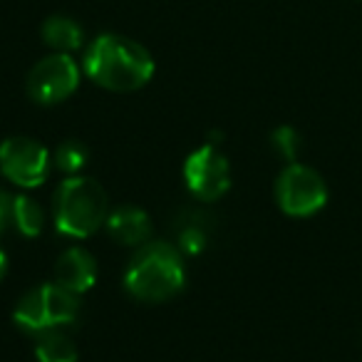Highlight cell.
I'll use <instances>...</instances> for the list:
<instances>
[{
  "mask_svg": "<svg viewBox=\"0 0 362 362\" xmlns=\"http://www.w3.org/2000/svg\"><path fill=\"white\" fill-rule=\"evenodd\" d=\"M87 77L112 92L141 90L154 77V57L144 45L129 37L105 33L85 52Z\"/></svg>",
  "mask_w": 362,
  "mask_h": 362,
  "instance_id": "obj_1",
  "label": "cell"
},
{
  "mask_svg": "<svg viewBox=\"0 0 362 362\" xmlns=\"http://www.w3.org/2000/svg\"><path fill=\"white\" fill-rule=\"evenodd\" d=\"M187 286L184 253L169 241H146L124 271V291L141 303H164Z\"/></svg>",
  "mask_w": 362,
  "mask_h": 362,
  "instance_id": "obj_2",
  "label": "cell"
},
{
  "mask_svg": "<svg viewBox=\"0 0 362 362\" xmlns=\"http://www.w3.org/2000/svg\"><path fill=\"white\" fill-rule=\"evenodd\" d=\"M110 202L100 181L90 176H67L55 192V228L67 238H90L105 226Z\"/></svg>",
  "mask_w": 362,
  "mask_h": 362,
  "instance_id": "obj_3",
  "label": "cell"
},
{
  "mask_svg": "<svg viewBox=\"0 0 362 362\" xmlns=\"http://www.w3.org/2000/svg\"><path fill=\"white\" fill-rule=\"evenodd\" d=\"M80 315V296L60 283H42L25 293L13 310V322L21 330L42 335L72 325Z\"/></svg>",
  "mask_w": 362,
  "mask_h": 362,
  "instance_id": "obj_4",
  "label": "cell"
},
{
  "mask_svg": "<svg viewBox=\"0 0 362 362\" xmlns=\"http://www.w3.org/2000/svg\"><path fill=\"white\" fill-rule=\"evenodd\" d=\"M276 202L288 216H313L327 204L325 179L310 166L291 161L276 179Z\"/></svg>",
  "mask_w": 362,
  "mask_h": 362,
  "instance_id": "obj_5",
  "label": "cell"
},
{
  "mask_svg": "<svg viewBox=\"0 0 362 362\" xmlns=\"http://www.w3.org/2000/svg\"><path fill=\"white\" fill-rule=\"evenodd\" d=\"M80 87V67L67 52H52L30 70L25 82L28 97L37 105H60Z\"/></svg>",
  "mask_w": 362,
  "mask_h": 362,
  "instance_id": "obj_6",
  "label": "cell"
},
{
  "mask_svg": "<svg viewBox=\"0 0 362 362\" xmlns=\"http://www.w3.org/2000/svg\"><path fill=\"white\" fill-rule=\"evenodd\" d=\"M52 166V154L30 136H8L0 144V171L11 184L35 189L45 184Z\"/></svg>",
  "mask_w": 362,
  "mask_h": 362,
  "instance_id": "obj_7",
  "label": "cell"
},
{
  "mask_svg": "<svg viewBox=\"0 0 362 362\" xmlns=\"http://www.w3.org/2000/svg\"><path fill=\"white\" fill-rule=\"evenodd\" d=\"M184 181L197 202H218L231 187V166L216 144H204L184 161Z\"/></svg>",
  "mask_w": 362,
  "mask_h": 362,
  "instance_id": "obj_8",
  "label": "cell"
},
{
  "mask_svg": "<svg viewBox=\"0 0 362 362\" xmlns=\"http://www.w3.org/2000/svg\"><path fill=\"white\" fill-rule=\"evenodd\" d=\"M97 281V261L87 248L72 246L67 251L60 253L55 263V283H60L62 288L77 293H87Z\"/></svg>",
  "mask_w": 362,
  "mask_h": 362,
  "instance_id": "obj_9",
  "label": "cell"
},
{
  "mask_svg": "<svg viewBox=\"0 0 362 362\" xmlns=\"http://www.w3.org/2000/svg\"><path fill=\"white\" fill-rule=\"evenodd\" d=\"M105 228L110 233V238H115L117 243L139 248L151 236V218L144 209L132 206V204H122L117 209H110Z\"/></svg>",
  "mask_w": 362,
  "mask_h": 362,
  "instance_id": "obj_10",
  "label": "cell"
},
{
  "mask_svg": "<svg viewBox=\"0 0 362 362\" xmlns=\"http://www.w3.org/2000/svg\"><path fill=\"white\" fill-rule=\"evenodd\" d=\"M42 42L47 47H52L55 52H67L70 55L72 50L82 45V28L77 25L72 18L65 16H52L42 23L40 28Z\"/></svg>",
  "mask_w": 362,
  "mask_h": 362,
  "instance_id": "obj_11",
  "label": "cell"
},
{
  "mask_svg": "<svg viewBox=\"0 0 362 362\" xmlns=\"http://www.w3.org/2000/svg\"><path fill=\"white\" fill-rule=\"evenodd\" d=\"M11 221L25 238H35L42 233L45 214H42L40 204H37L35 199H30L28 194H18V197H13Z\"/></svg>",
  "mask_w": 362,
  "mask_h": 362,
  "instance_id": "obj_12",
  "label": "cell"
},
{
  "mask_svg": "<svg viewBox=\"0 0 362 362\" xmlns=\"http://www.w3.org/2000/svg\"><path fill=\"white\" fill-rule=\"evenodd\" d=\"M37 362H77V347L62 330H50L37 335L35 342Z\"/></svg>",
  "mask_w": 362,
  "mask_h": 362,
  "instance_id": "obj_13",
  "label": "cell"
},
{
  "mask_svg": "<svg viewBox=\"0 0 362 362\" xmlns=\"http://www.w3.org/2000/svg\"><path fill=\"white\" fill-rule=\"evenodd\" d=\"M87 161H90V149L77 139L62 141V144L52 151V166L67 176H77L87 166Z\"/></svg>",
  "mask_w": 362,
  "mask_h": 362,
  "instance_id": "obj_14",
  "label": "cell"
},
{
  "mask_svg": "<svg viewBox=\"0 0 362 362\" xmlns=\"http://www.w3.org/2000/svg\"><path fill=\"white\" fill-rule=\"evenodd\" d=\"M206 241L209 236H206V228H204L202 216L192 218V221H184L179 226V233H176V243H179L176 248L181 253H202Z\"/></svg>",
  "mask_w": 362,
  "mask_h": 362,
  "instance_id": "obj_15",
  "label": "cell"
},
{
  "mask_svg": "<svg viewBox=\"0 0 362 362\" xmlns=\"http://www.w3.org/2000/svg\"><path fill=\"white\" fill-rule=\"evenodd\" d=\"M271 144H273V151L291 164V161H296L298 151H300V134H298L293 127H278L271 134Z\"/></svg>",
  "mask_w": 362,
  "mask_h": 362,
  "instance_id": "obj_16",
  "label": "cell"
},
{
  "mask_svg": "<svg viewBox=\"0 0 362 362\" xmlns=\"http://www.w3.org/2000/svg\"><path fill=\"white\" fill-rule=\"evenodd\" d=\"M11 211H13V197L0 189V233H3V228L11 221Z\"/></svg>",
  "mask_w": 362,
  "mask_h": 362,
  "instance_id": "obj_17",
  "label": "cell"
},
{
  "mask_svg": "<svg viewBox=\"0 0 362 362\" xmlns=\"http://www.w3.org/2000/svg\"><path fill=\"white\" fill-rule=\"evenodd\" d=\"M6 271H8V256H6V251L0 248V281H3V276H6Z\"/></svg>",
  "mask_w": 362,
  "mask_h": 362,
  "instance_id": "obj_18",
  "label": "cell"
}]
</instances>
